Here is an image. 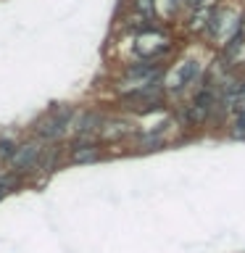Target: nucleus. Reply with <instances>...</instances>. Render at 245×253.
I'll return each mask as SVG.
<instances>
[{
	"label": "nucleus",
	"instance_id": "f257e3e1",
	"mask_svg": "<svg viewBox=\"0 0 245 253\" xmlns=\"http://www.w3.org/2000/svg\"><path fill=\"white\" fill-rule=\"evenodd\" d=\"M137 50L142 55H161L169 50V37L163 32H145L137 37Z\"/></svg>",
	"mask_w": 245,
	"mask_h": 253
},
{
	"label": "nucleus",
	"instance_id": "f03ea898",
	"mask_svg": "<svg viewBox=\"0 0 245 253\" xmlns=\"http://www.w3.org/2000/svg\"><path fill=\"white\" fill-rule=\"evenodd\" d=\"M40 153H42V148H40L37 142H27V145H21V148L13 150L11 166H13V169H19V171H27V169H32V166L37 164Z\"/></svg>",
	"mask_w": 245,
	"mask_h": 253
},
{
	"label": "nucleus",
	"instance_id": "7ed1b4c3",
	"mask_svg": "<svg viewBox=\"0 0 245 253\" xmlns=\"http://www.w3.org/2000/svg\"><path fill=\"white\" fill-rule=\"evenodd\" d=\"M211 21H213L211 24V35L213 37H229V35H235V32H237V13L229 11V8L216 11Z\"/></svg>",
	"mask_w": 245,
	"mask_h": 253
},
{
	"label": "nucleus",
	"instance_id": "20e7f679",
	"mask_svg": "<svg viewBox=\"0 0 245 253\" xmlns=\"http://www.w3.org/2000/svg\"><path fill=\"white\" fill-rule=\"evenodd\" d=\"M69 111H55L53 116H47L45 122H40V126H37V132L42 134V137H58V134H63V126H66V122H69Z\"/></svg>",
	"mask_w": 245,
	"mask_h": 253
},
{
	"label": "nucleus",
	"instance_id": "39448f33",
	"mask_svg": "<svg viewBox=\"0 0 245 253\" xmlns=\"http://www.w3.org/2000/svg\"><path fill=\"white\" fill-rule=\"evenodd\" d=\"M198 71H201V66H198L195 61H185V63H182V66L169 77V84H171V87H185V84H190V82L198 77Z\"/></svg>",
	"mask_w": 245,
	"mask_h": 253
},
{
	"label": "nucleus",
	"instance_id": "423d86ee",
	"mask_svg": "<svg viewBox=\"0 0 245 253\" xmlns=\"http://www.w3.org/2000/svg\"><path fill=\"white\" fill-rule=\"evenodd\" d=\"M195 8H198V11H195V16H193V24H190V27H193V29H203L205 24H208V21L213 19V11H211V8L205 5V3L195 5Z\"/></svg>",
	"mask_w": 245,
	"mask_h": 253
},
{
	"label": "nucleus",
	"instance_id": "0eeeda50",
	"mask_svg": "<svg viewBox=\"0 0 245 253\" xmlns=\"http://www.w3.org/2000/svg\"><path fill=\"white\" fill-rule=\"evenodd\" d=\"M71 158H74L77 164H90V161L98 158V148L95 145H79L74 153H71Z\"/></svg>",
	"mask_w": 245,
	"mask_h": 253
},
{
	"label": "nucleus",
	"instance_id": "6e6552de",
	"mask_svg": "<svg viewBox=\"0 0 245 253\" xmlns=\"http://www.w3.org/2000/svg\"><path fill=\"white\" fill-rule=\"evenodd\" d=\"M227 106H235V103H240V106H243V103H245V82L240 84V87H229V92H227Z\"/></svg>",
	"mask_w": 245,
	"mask_h": 253
},
{
	"label": "nucleus",
	"instance_id": "1a4fd4ad",
	"mask_svg": "<svg viewBox=\"0 0 245 253\" xmlns=\"http://www.w3.org/2000/svg\"><path fill=\"white\" fill-rule=\"evenodd\" d=\"M134 8H137L140 13H145V16H153V11H156V0H134Z\"/></svg>",
	"mask_w": 245,
	"mask_h": 253
},
{
	"label": "nucleus",
	"instance_id": "9d476101",
	"mask_svg": "<svg viewBox=\"0 0 245 253\" xmlns=\"http://www.w3.org/2000/svg\"><path fill=\"white\" fill-rule=\"evenodd\" d=\"M13 142L11 140H0V156H13Z\"/></svg>",
	"mask_w": 245,
	"mask_h": 253
},
{
	"label": "nucleus",
	"instance_id": "9b49d317",
	"mask_svg": "<svg viewBox=\"0 0 245 253\" xmlns=\"http://www.w3.org/2000/svg\"><path fill=\"white\" fill-rule=\"evenodd\" d=\"M8 190H11V182H8V179H0V198H3Z\"/></svg>",
	"mask_w": 245,
	"mask_h": 253
},
{
	"label": "nucleus",
	"instance_id": "f8f14e48",
	"mask_svg": "<svg viewBox=\"0 0 245 253\" xmlns=\"http://www.w3.org/2000/svg\"><path fill=\"white\" fill-rule=\"evenodd\" d=\"M190 3H193V5H201V3H205V0H190Z\"/></svg>",
	"mask_w": 245,
	"mask_h": 253
}]
</instances>
